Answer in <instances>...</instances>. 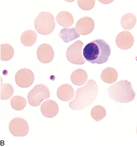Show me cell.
Listing matches in <instances>:
<instances>
[{"mask_svg": "<svg viewBox=\"0 0 137 147\" xmlns=\"http://www.w3.org/2000/svg\"><path fill=\"white\" fill-rule=\"evenodd\" d=\"M134 39L132 34L128 31H123L116 36L115 42L117 47L122 50L130 49L134 43Z\"/></svg>", "mask_w": 137, "mask_h": 147, "instance_id": "obj_11", "label": "cell"}, {"mask_svg": "<svg viewBox=\"0 0 137 147\" xmlns=\"http://www.w3.org/2000/svg\"><path fill=\"white\" fill-rule=\"evenodd\" d=\"M50 92L46 85L43 84L36 85L27 95V99L29 105L34 107H38L42 101L49 98Z\"/></svg>", "mask_w": 137, "mask_h": 147, "instance_id": "obj_5", "label": "cell"}, {"mask_svg": "<svg viewBox=\"0 0 137 147\" xmlns=\"http://www.w3.org/2000/svg\"><path fill=\"white\" fill-rule=\"evenodd\" d=\"M9 129L14 136H25L29 131V125L27 121L23 118L15 117L9 122Z\"/></svg>", "mask_w": 137, "mask_h": 147, "instance_id": "obj_7", "label": "cell"}, {"mask_svg": "<svg viewBox=\"0 0 137 147\" xmlns=\"http://www.w3.org/2000/svg\"><path fill=\"white\" fill-rule=\"evenodd\" d=\"M58 34L59 37L66 43L73 41L80 37V35L77 33L75 28H62Z\"/></svg>", "mask_w": 137, "mask_h": 147, "instance_id": "obj_17", "label": "cell"}, {"mask_svg": "<svg viewBox=\"0 0 137 147\" xmlns=\"http://www.w3.org/2000/svg\"><path fill=\"white\" fill-rule=\"evenodd\" d=\"M27 103L26 99L21 96H14L11 99V106L16 111H19L23 110Z\"/></svg>", "mask_w": 137, "mask_h": 147, "instance_id": "obj_21", "label": "cell"}, {"mask_svg": "<svg viewBox=\"0 0 137 147\" xmlns=\"http://www.w3.org/2000/svg\"><path fill=\"white\" fill-rule=\"evenodd\" d=\"M95 27V23L92 18L85 16L80 18L76 24V31L80 35H86L92 32Z\"/></svg>", "mask_w": 137, "mask_h": 147, "instance_id": "obj_9", "label": "cell"}, {"mask_svg": "<svg viewBox=\"0 0 137 147\" xmlns=\"http://www.w3.org/2000/svg\"><path fill=\"white\" fill-rule=\"evenodd\" d=\"M108 90L110 98L119 103L130 102L134 100L136 95L131 83L127 80L114 83L109 87Z\"/></svg>", "mask_w": 137, "mask_h": 147, "instance_id": "obj_3", "label": "cell"}, {"mask_svg": "<svg viewBox=\"0 0 137 147\" xmlns=\"http://www.w3.org/2000/svg\"><path fill=\"white\" fill-rule=\"evenodd\" d=\"M37 56L38 60L41 63H50L53 61L54 57L53 49L49 44H42L37 49Z\"/></svg>", "mask_w": 137, "mask_h": 147, "instance_id": "obj_10", "label": "cell"}, {"mask_svg": "<svg viewBox=\"0 0 137 147\" xmlns=\"http://www.w3.org/2000/svg\"><path fill=\"white\" fill-rule=\"evenodd\" d=\"M34 73L28 68L19 69L15 76L16 84L22 88H26L31 86L34 83Z\"/></svg>", "mask_w": 137, "mask_h": 147, "instance_id": "obj_8", "label": "cell"}, {"mask_svg": "<svg viewBox=\"0 0 137 147\" xmlns=\"http://www.w3.org/2000/svg\"><path fill=\"white\" fill-rule=\"evenodd\" d=\"M88 74L82 69H78L73 72L70 76L71 82L74 85L82 86L88 80Z\"/></svg>", "mask_w": 137, "mask_h": 147, "instance_id": "obj_15", "label": "cell"}, {"mask_svg": "<svg viewBox=\"0 0 137 147\" xmlns=\"http://www.w3.org/2000/svg\"><path fill=\"white\" fill-rule=\"evenodd\" d=\"M98 91L96 81L89 80L87 84L77 89L75 97L69 102L70 107L76 111L82 110L87 108L95 101Z\"/></svg>", "mask_w": 137, "mask_h": 147, "instance_id": "obj_1", "label": "cell"}, {"mask_svg": "<svg viewBox=\"0 0 137 147\" xmlns=\"http://www.w3.org/2000/svg\"><path fill=\"white\" fill-rule=\"evenodd\" d=\"M77 1L79 7L84 11H89L92 9L95 5V1L94 0H78Z\"/></svg>", "mask_w": 137, "mask_h": 147, "instance_id": "obj_24", "label": "cell"}, {"mask_svg": "<svg viewBox=\"0 0 137 147\" xmlns=\"http://www.w3.org/2000/svg\"><path fill=\"white\" fill-rule=\"evenodd\" d=\"M57 94L61 101L68 102L73 98L75 92L72 86L70 84H62L58 88Z\"/></svg>", "mask_w": 137, "mask_h": 147, "instance_id": "obj_13", "label": "cell"}, {"mask_svg": "<svg viewBox=\"0 0 137 147\" xmlns=\"http://www.w3.org/2000/svg\"><path fill=\"white\" fill-rule=\"evenodd\" d=\"M118 74L115 69L107 67L104 69L101 75V78L103 82L107 84H112L118 79Z\"/></svg>", "mask_w": 137, "mask_h": 147, "instance_id": "obj_18", "label": "cell"}, {"mask_svg": "<svg viewBox=\"0 0 137 147\" xmlns=\"http://www.w3.org/2000/svg\"><path fill=\"white\" fill-rule=\"evenodd\" d=\"M84 43L81 40H78L70 46L66 51V58L68 61L75 65H83L86 60L82 55V47Z\"/></svg>", "mask_w": 137, "mask_h": 147, "instance_id": "obj_6", "label": "cell"}, {"mask_svg": "<svg viewBox=\"0 0 137 147\" xmlns=\"http://www.w3.org/2000/svg\"><path fill=\"white\" fill-rule=\"evenodd\" d=\"M14 55L13 47L7 43L1 44V60L8 61L12 58Z\"/></svg>", "mask_w": 137, "mask_h": 147, "instance_id": "obj_20", "label": "cell"}, {"mask_svg": "<svg viewBox=\"0 0 137 147\" xmlns=\"http://www.w3.org/2000/svg\"><path fill=\"white\" fill-rule=\"evenodd\" d=\"M37 39V33L33 30L25 31L21 34L20 37L21 43L26 47H31L34 45Z\"/></svg>", "mask_w": 137, "mask_h": 147, "instance_id": "obj_16", "label": "cell"}, {"mask_svg": "<svg viewBox=\"0 0 137 147\" xmlns=\"http://www.w3.org/2000/svg\"><path fill=\"white\" fill-rule=\"evenodd\" d=\"M55 26L54 17L48 12L40 13L35 20V28L41 34H49L53 31Z\"/></svg>", "mask_w": 137, "mask_h": 147, "instance_id": "obj_4", "label": "cell"}, {"mask_svg": "<svg viewBox=\"0 0 137 147\" xmlns=\"http://www.w3.org/2000/svg\"><path fill=\"white\" fill-rule=\"evenodd\" d=\"M55 20L58 24L65 28L70 27L74 24L73 16L67 11H62L59 13Z\"/></svg>", "mask_w": 137, "mask_h": 147, "instance_id": "obj_14", "label": "cell"}, {"mask_svg": "<svg viewBox=\"0 0 137 147\" xmlns=\"http://www.w3.org/2000/svg\"><path fill=\"white\" fill-rule=\"evenodd\" d=\"M41 111L44 117L52 118L57 116L59 111V107L55 101L47 99L43 101L41 105Z\"/></svg>", "mask_w": 137, "mask_h": 147, "instance_id": "obj_12", "label": "cell"}, {"mask_svg": "<svg viewBox=\"0 0 137 147\" xmlns=\"http://www.w3.org/2000/svg\"><path fill=\"white\" fill-rule=\"evenodd\" d=\"M111 47L102 39L92 41L85 46L83 55L85 60L91 64H102L108 61L111 55Z\"/></svg>", "mask_w": 137, "mask_h": 147, "instance_id": "obj_2", "label": "cell"}, {"mask_svg": "<svg viewBox=\"0 0 137 147\" xmlns=\"http://www.w3.org/2000/svg\"><path fill=\"white\" fill-rule=\"evenodd\" d=\"M137 22L136 16L131 13H128L123 16L120 23L125 30H130L135 26Z\"/></svg>", "mask_w": 137, "mask_h": 147, "instance_id": "obj_19", "label": "cell"}, {"mask_svg": "<svg viewBox=\"0 0 137 147\" xmlns=\"http://www.w3.org/2000/svg\"><path fill=\"white\" fill-rule=\"evenodd\" d=\"M107 115V111L104 107L100 105H97L92 109L91 116L96 121L103 120Z\"/></svg>", "mask_w": 137, "mask_h": 147, "instance_id": "obj_22", "label": "cell"}, {"mask_svg": "<svg viewBox=\"0 0 137 147\" xmlns=\"http://www.w3.org/2000/svg\"><path fill=\"white\" fill-rule=\"evenodd\" d=\"M14 88L8 83L2 84L1 85V99L7 100L10 98L14 94Z\"/></svg>", "mask_w": 137, "mask_h": 147, "instance_id": "obj_23", "label": "cell"}]
</instances>
